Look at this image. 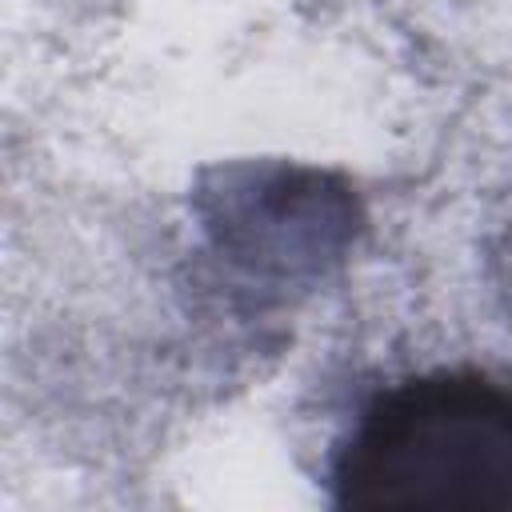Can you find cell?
<instances>
[{
	"label": "cell",
	"mask_w": 512,
	"mask_h": 512,
	"mask_svg": "<svg viewBox=\"0 0 512 512\" xmlns=\"http://www.w3.org/2000/svg\"><path fill=\"white\" fill-rule=\"evenodd\" d=\"M340 488L352 504L512 508V396L472 376L388 392L352 436Z\"/></svg>",
	"instance_id": "6da1fadb"
}]
</instances>
